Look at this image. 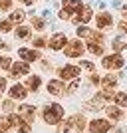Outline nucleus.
Instances as JSON below:
<instances>
[{"label": "nucleus", "instance_id": "obj_1", "mask_svg": "<svg viewBox=\"0 0 127 133\" xmlns=\"http://www.w3.org/2000/svg\"><path fill=\"white\" fill-rule=\"evenodd\" d=\"M44 121L50 123V125H54V123H60V119L64 117V107L58 105V103H52V105H46L44 109Z\"/></svg>", "mask_w": 127, "mask_h": 133}, {"label": "nucleus", "instance_id": "obj_2", "mask_svg": "<svg viewBox=\"0 0 127 133\" xmlns=\"http://www.w3.org/2000/svg\"><path fill=\"white\" fill-rule=\"evenodd\" d=\"M83 44L79 42V40H72V42H68L66 44V56L68 58H79V56L83 54Z\"/></svg>", "mask_w": 127, "mask_h": 133}, {"label": "nucleus", "instance_id": "obj_3", "mask_svg": "<svg viewBox=\"0 0 127 133\" xmlns=\"http://www.w3.org/2000/svg\"><path fill=\"white\" fill-rule=\"evenodd\" d=\"M123 66V58L119 54H113V56H105L103 58V68H107V70H113V68H121Z\"/></svg>", "mask_w": 127, "mask_h": 133}, {"label": "nucleus", "instance_id": "obj_4", "mask_svg": "<svg viewBox=\"0 0 127 133\" xmlns=\"http://www.w3.org/2000/svg\"><path fill=\"white\" fill-rule=\"evenodd\" d=\"M66 44H68V38H66V34H62V32L54 34L50 38V48L52 50H62V48H66Z\"/></svg>", "mask_w": 127, "mask_h": 133}, {"label": "nucleus", "instance_id": "obj_5", "mask_svg": "<svg viewBox=\"0 0 127 133\" xmlns=\"http://www.w3.org/2000/svg\"><path fill=\"white\" fill-rule=\"evenodd\" d=\"M91 8L89 6H82L79 10H77V16L73 18V22H77V24H85V22H89L91 20Z\"/></svg>", "mask_w": 127, "mask_h": 133}, {"label": "nucleus", "instance_id": "obj_6", "mask_svg": "<svg viewBox=\"0 0 127 133\" xmlns=\"http://www.w3.org/2000/svg\"><path fill=\"white\" fill-rule=\"evenodd\" d=\"M79 76V68L77 66H66L60 70V78L62 79H76Z\"/></svg>", "mask_w": 127, "mask_h": 133}, {"label": "nucleus", "instance_id": "obj_7", "mask_svg": "<svg viewBox=\"0 0 127 133\" xmlns=\"http://www.w3.org/2000/svg\"><path fill=\"white\" fill-rule=\"evenodd\" d=\"M89 129L93 133H107L109 131V123L105 121V119H93V121L89 123Z\"/></svg>", "mask_w": 127, "mask_h": 133}, {"label": "nucleus", "instance_id": "obj_8", "mask_svg": "<svg viewBox=\"0 0 127 133\" xmlns=\"http://www.w3.org/2000/svg\"><path fill=\"white\" fill-rule=\"evenodd\" d=\"M18 54H20V58H22L24 62H36V60L40 58V52L28 50V48H20V50H18Z\"/></svg>", "mask_w": 127, "mask_h": 133}, {"label": "nucleus", "instance_id": "obj_9", "mask_svg": "<svg viewBox=\"0 0 127 133\" xmlns=\"http://www.w3.org/2000/svg\"><path fill=\"white\" fill-rule=\"evenodd\" d=\"M28 94V89L26 85H20V83H16V85H12L10 88V95H12V99H24Z\"/></svg>", "mask_w": 127, "mask_h": 133}, {"label": "nucleus", "instance_id": "obj_10", "mask_svg": "<svg viewBox=\"0 0 127 133\" xmlns=\"http://www.w3.org/2000/svg\"><path fill=\"white\" fill-rule=\"evenodd\" d=\"M12 78H18V76H24V74L30 72V66L24 64V62H18V64H12Z\"/></svg>", "mask_w": 127, "mask_h": 133}, {"label": "nucleus", "instance_id": "obj_11", "mask_svg": "<svg viewBox=\"0 0 127 133\" xmlns=\"http://www.w3.org/2000/svg\"><path fill=\"white\" fill-rule=\"evenodd\" d=\"M48 91H50L52 95H62L66 91V88H64V83H62L60 79H52V82L48 83Z\"/></svg>", "mask_w": 127, "mask_h": 133}, {"label": "nucleus", "instance_id": "obj_12", "mask_svg": "<svg viewBox=\"0 0 127 133\" xmlns=\"http://www.w3.org/2000/svg\"><path fill=\"white\" fill-rule=\"evenodd\" d=\"M95 22H97V28H109L111 24H113V18H111L107 12H101V14L95 16Z\"/></svg>", "mask_w": 127, "mask_h": 133}, {"label": "nucleus", "instance_id": "obj_13", "mask_svg": "<svg viewBox=\"0 0 127 133\" xmlns=\"http://www.w3.org/2000/svg\"><path fill=\"white\" fill-rule=\"evenodd\" d=\"M18 111H20V117H22L24 121H32L34 117H36V109L32 105H22Z\"/></svg>", "mask_w": 127, "mask_h": 133}, {"label": "nucleus", "instance_id": "obj_14", "mask_svg": "<svg viewBox=\"0 0 127 133\" xmlns=\"http://www.w3.org/2000/svg\"><path fill=\"white\" fill-rule=\"evenodd\" d=\"M103 103H105V95L103 94H97L91 101L85 103V107H88V109H99V107H103Z\"/></svg>", "mask_w": 127, "mask_h": 133}, {"label": "nucleus", "instance_id": "obj_15", "mask_svg": "<svg viewBox=\"0 0 127 133\" xmlns=\"http://www.w3.org/2000/svg\"><path fill=\"white\" fill-rule=\"evenodd\" d=\"M82 6L83 4L79 2V0H64V10H68L70 14H72V12H77Z\"/></svg>", "mask_w": 127, "mask_h": 133}, {"label": "nucleus", "instance_id": "obj_16", "mask_svg": "<svg viewBox=\"0 0 127 133\" xmlns=\"http://www.w3.org/2000/svg\"><path fill=\"white\" fill-rule=\"evenodd\" d=\"M101 85H103L105 91H109V89H113L117 85V78L115 76H105V78L101 79Z\"/></svg>", "mask_w": 127, "mask_h": 133}, {"label": "nucleus", "instance_id": "obj_17", "mask_svg": "<svg viewBox=\"0 0 127 133\" xmlns=\"http://www.w3.org/2000/svg\"><path fill=\"white\" fill-rule=\"evenodd\" d=\"M40 85H42V79H40L38 76H30V78L26 79V89H32V91H36Z\"/></svg>", "mask_w": 127, "mask_h": 133}, {"label": "nucleus", "instance_id": "obj_18", "mask_svg": "<svg viewBox=\"0 0 127 133\" xmlns=\"http://www.w3.org/2000/svg\"><path fill=\"white\" fill-rule=\"evenodd\" d=\"M70 123H72L76 129H79V131H83V127H85V119H83V115H73L72 119H70Z\"/></svg>", "mask_w": 127, "mask_h": 133}, {"label": "nucleus", "instance_id": "obj_19", "mask_svg": "<svg viewBox=\"0 0 127 133\" xmlns=\"http://www.w3.org/2000/svg\"><path fill=\"white\" fill-rule=\"evenodd\" d=\"M88 50L91 52V54H95V56H101L103 54V46H101V42H89Z\"/></svg>", "mask_w": 127, "mask_h": 133}, {"label": "nucleus", "instance_id": "obj_20", "mask_svg": "<svg viewBox=\"0 0 127 133\" xmlns=\"http://www.w3.org/2000/svg\"><path fill=\"white\" fill-rule=\"evenodd\" d=\"M16 38L28 40V38H30V28H26V26H18V30H16Z\"/></svg>", "mask_w": 127, "mask_h": 133}, {"label": "nucleus", "instance_id": "obj_21", "mask_svg": "<svg viewBox=\"0 0 127 133\" xmlns=\"http://www.w3.org/2000/svg\"><path fill=\"white\" fill-rule=\"evenodd\" d=\"M105 111H107V115H109L111 119H115V121H117V119H121V115H123L121 111H119V107H107Z\"/></svg>", "mask_w": 127, "mask_h": 133}, {"label": "nucleus", "instance_id": "obj_22", "mask_svg": "<svg viewBox=\"0 0 127 133\" xmlns=\"http://www.w3.org/2000/svg\"><path fill=\"white\" fill-rule=\"evenodd\" d=\"M113 99H115L117 105L127 107V94H115V95H113Z\"/></svg>", "mask_w": 127, "mask_h": 133}, {"label": "nucleus", "instance_id": "obj_23", "mask_svg": "<svg viewBox=\"0 0 127 133\" xmlns=\"http://www.w3.org/2000/svg\"><path fill=\"white\" fill-rule=\"evenodd\" d=\"M85 38H88L89 42H103V34H97V32H93V30H89V34Z\"/></svg>", "mask_w": 127, "mask_h": 133}, {"label": "nucleus", "instance_id": "obj_24", "mask_svg": "<svg viewBox=\"0 0 127 133\" xmlns=\"http://www.w3.org/2000/svg\"><path fill=\"white\" fill-rule=\"evenodd\" d=\"M111 44H113V50H117V52L119 50H127V42H123L121 38H115Z\"/></svg>", "mask_w": 127, "mask_h": 133}, {"label": "nucleus", "instance_id": "obj_25", "mask_svg": "<svg viewBox=\"0 0 127 133\" xmlns=\"http://www.w3.org/2000/svg\"><path fill=\"white\" fill-rule=\"evenodd\" d=\"M24 16H26V14H24L22 10H14V12H12V16H10V22H22Z\"/></svg>", "mask_w": 127, "mask_h": 133}, {"label": "nucleus", "instance_id": "obj_26", "mask_svg": "<svg viewBox=\"0 0 127 133\" xmlns=\"http://www.w3.org/2000/svg\"><path fill=\"white\" fill-rule=\"evenodd\" d=\"M70 129H72V123H70V119H68V121H62L60 125H58V133H68Z\"/></svg>", "mask_w": 127, "mask_h": 133}, {"label": "nucleus", "instance_id": "obj_27", "mask_svg": "<svg viewBox=\"0 0 127 133\" xmlns=\"http://www.w3.org/2000/svg\"><path fill=\"white\" fill-rule=\"evenodd\" d=\"M10 30H12L10 20H0V32H10Z\"/></svg>", "mask_w": 127, "mask_h": 133}, {"label": "nucleus", "instance_id": "obj_28", "mask_svg": "<svg viewBox=\"0 0 127 133\" xmlns=\"http://www.w3.org/2000/svg\"><path fill=\"white\" fill-rule=\"evenodd\" d=\"M32 26L36 28V30H44L46 24H44V20H42V18H36V16H34V18H32Z\"/></svg>", "mask_w": 127, "mask_h": 133}, {"label": "nucleus", "instance_id": "obj_29", "mask_svg": "<svg viewBox=\"0 0 127 133\" xmlns=\"http://www.w3.org/2000/svg\"><path fill=\"white\" fill-rule=\"evenodd\" d=\"M10 129V119L8 117H0V131H6Z\"/></svg>", "mask_w": 127, "mask_h": 133}, {"label": "nucleus", "instance_id": "obj_30", "mask_svg": "<svg viewBox=\"0 0 127 133\" xmlns=\"http://www.w3.org/2000/svg\"><path fill=\"white\" fill-rule=\"evenodd\" d=\"M12 8V0H0V10L2 12H8Z\"/></svg>", "mask_w": 127, "mask_h": 133}, {"label": "nucleus", "instance_id": "obj_31", "mask_svg": "<svg viewBox=\"0 0 127 133\" xmlns=\"http://www.w3.org/2000/svg\"><path fill=\"white\" fill-rule=\"evenodd\" d=\"M10 66H12V60H10V58H4V56H0V68L8 70Z\"/></svg>", "mask_w": 127, "mask_h": 133}, {"label": "nucleus", "instance_id": "obj_32", "mask_svg": "<svg viewBox=\"0 0 127 133\" xmlns=\"http://www.w3.org/2000/svg\"><path fill=\"white\" fill-rule=\"evenodd\" d=\"M88 34H89V28L88 26H79V28H77V36H79V38H85Z\"/></svg>", "mask_w": 127, "mask_h": 133}, {"label": "nucleus", "instance_id": "obj_33", "mask_svg": "<svg viewBox=\"0 0 127 133\" xmlns=\"http://www.w3.org/2000/svg\"><path fill=\"white\" fill-rule=\"evenodd\" d=\"M46 46V40L42 38V36H40V38H36L34 40V48H44Z\"/></svg>", "mask_w": 127, "mask_h": 133}, {"label": "nucleus", "instance_id": "obj_34", "mask_svg": "<svg viewBox=\"0 0 127 133\" xmlns=\"http://www.w3.org/2000/svg\"><path fill=\"white\" fill-rule=\"evenodd\" d=\"M82 68H85V70H89V72H93V64H91V62H82Z\"/></svg>", "mask_w": 127, "mask_h": 133}, {"label": "nucleus", "instance_id": "obj_35", "mask_svg": "<svg viewBox=\"0 0 127 133\" xmlns=\"http://www.w3.org/2000/svg\"><path fill=\"white\" fill-rule=\"evenodd\" d=\"M76 88H77V79H73V82L70 83V88H68V94H73V91H76Z\"/></svg>", "mask_w": 127, "mask_h": 133}, {"label": "nucleus", "instance_id": "obj_36", "mask_svg": "<svg viewBox=\"0 0 127 133\" xmlns=\"http://www.w3.org/2000/svg\"><path fill=\"white\" fill-rule=\"evenodd\" d=\"M70 16H72V14H70L68 10H62L60 12V18H62V20H70Z\"/></svg>", "mask_w": 127, "mask_h": 133}, {"label": "nucleus", "instance_id": "obj_37", "mask_svg": "<svg viewBox=\"0 0 127 133\" xmlns=\"http://www.w3.org/2000/svg\"><path fill=\"white\" fill-rule=\"evenodd\" d=\"M2 107H4V109H6V111H10V109H12V107H14V103H12V101H10V99H8V101H4V103H2Z\"/></svg>", "mask_w": 127, "mask_h": 133}, {"label": "nucleus", "instance_id": "obj_38", "mask_svg": "<svg viewBox=\"0 0 127 133\" xmlns=\"http://www.w3.org/2000/svg\"><path fill=\"white\" fill-rule=\"evenodd\" d=\"M119 30H121V32L127 36V22H121V24H119Z\"/></svg>", "mask_w": 127, "mask_h": 133}, {"label": "nucleus", "instance_id": "obj_39", "mask_svg": "<svg viewBox=\"0 0 127 133\" xmlns=\"http://www.w3.org/2000/svg\"><path fill=\"white\" fill-rule=\"evenodd\" d=\"M0 50H10V48H8V44H6V42H2V40H0Z\"/></svg>", "mask_w": 127, "mask_h": 133}, {"label": "nucleus", "instance_id": "obj_40", "mask_svg": "<svg viewBox=\"0 0 127 133\" xmlns=\"http://www.w3.org/2000/svg\"><path fill=\"white\" fill-rule=\"evenodd\" d=\"M4 88H6V79H4V78H0V91H2Z\"/></svg>", "mask_w": 127, "mask_h": 133}, {"label": "nucleus", "instance_id": "obj_41", "mask_svg": "<svg viewBox=\"0 0 127 133\" xmlns=\"http://www.w3.org/2000/svg\"><path fill=\"white\" fill-rule=\"evenodd\" d=\"M91 83H99V78H97V76H91Z\"/></svg>", "mask_w": 127, "mask_h": 133}, {"label": "nucleus", "instance_id": "obj_42", "mask_svg": "<svg viewBox=\"0 0 127 133\" xmlns=\"http://www.w3.org/2000/svg\"><path fill=\"white\" fill-rule=\"evenodd\" d=\"M20 2H22V4H26V6H30L34 2V0H20Z\"/></svg>", "mask_w": 127, "mask_h": 133}, {"label": "nucleus", "instance_id": "obj_43", "mask_svg": "<svg viewBox=\"0 0 127 133\" xmlns=\"http://www.w3.org/2000/svg\"><path fill=\"white\" fill-rule=\"evenodd\" d=\"M121 16H123V18H127V8H123V12H121Z\"/></svg>", "mask_w": 127, "mask_h": 133}, {"label": "nucleus", "instance_id": "obj_44", "mask_svg": "<svg viewBox=\"0 0 127 133\" xmlns=\"http://www.w3.org/2000/svg\"><path fill=\"white\" fill-rule=\"evenodd\" d=\"M0 133H2V131H0Z\"/></svg>", "mask_w": 127, "mask_h": 133}]
</instances>
